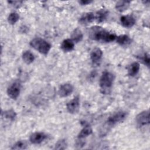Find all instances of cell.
I'll use <instances>...</instances> for the list:
<instances>
[{"label": "cell", "instance_id": "4fadbf2b", "mask_svg": "<svg viewBox=\"0 0 150 150\" xmlns=\"http://www.w3.org/2000/svg\"><path fill=\"white\" fill-rule=\"evenodd\" d=\"M93 129L89 124H85L77 135L78 139H83L92 134Z\"/></svg>", "mask_w": 150, "mask_h": 150}, {"label": "cell", "instance_id": "ba28073f", "mask_svg": "<svg viewBox=\"0 0 150 150\" xmlns=\"http://www.w3.org/2000/svg\"><path fill=\"white\" fill-rule=\"evenodd\" d=\"M74 90L72 84L70 83H65L61 85L58 90V94L61 97H66L70 95Z\"/></svg>", "mask_w": 150, "mask_h": 150}, {"label": "cell", "instance_id": "44dd1931", "mask_svg": "<svg viewBox=\"0 0 150 150\" xmlns=\"http://www.w3.org/2000/svg\"><path fill=\"white\" fill-rule=\"evenodd\" d=\"M2 117L10 121H14L16 117V113L13 110H8L2 112Z\"/></svg>", "mask_w": 150, "mask_h": 150}, {"label": "cell", "instance_id": "3957f363", "mask_svg": "<svg viewBox=\"0 0 150 150\" xmlns=\"http://www.w3.org/2000/svg\"><path fill=\"white\" fill-rule=\"evenodd\" d=\"M30 45L39 53L43 54H47L51 49V45L40 38H35L31 40Z\"/></svg>", "mask_w": 150, "mask_h": 150}, {"label": "cell", "instance_id": "277c9868", "mask_svg": "<svg viewBox=\"0 0 150 150\" xmlns=\"http://www.w3.org/2000/svg\"><path fill=\"white\" fill-rule=\"evenodd\" d=\"M127 117V112L125 111H118L109 117L106 123L107 125L112 127L115 124L123 121Z\"/></svg>", "mask_w": 150, "mask_h": 150}, {"label": "cell", "instance_id": "6da1fadb", "mask_svg": "<svg viewBox=\"0 0 150 150\" xmlns=\"http://www.w3.org/2000/svg\"><path fill=\"white\" fill-rule=\"evenodd\" d=\"M89 37L93 40L109 43L116 39L115 34L98 26L91 27L89 30Z\"/></svg>", "mask_w": 150, "mask_h": 150}, {"label": "cell", "instance_id": "9a60e30c", "mask_svg": "<svg viewBox=\"0 0 150 150\" xmlns=\"http://www.w3.org/2000/svg\"><path fill=\"white\" fill-rule=\"evenodd\" d=\"M74 43L70 39H64L61 44V49L64 52H70L74 49Z\"/></svg>", "mask_w": 150, "mask_h": 150}, {"label": "cell", "instance_id": "7c38bea8", "mask_svg": "<svg viewBox=\"0 0 150 150\" xmlns=\"http://www.w3.org/2000/svg\"><path fill=\"white\" fill-rule=\"evenodd\" d=\"M103 56L102 50L98 47L93 49L90 53V59L93 63L96 64L100 61Z\"/></svg>", "mask_w": 150, "mask_h": 150}, {"label": "cell", "instance_id": "9c48e42d", "mask_svg": "<svg viewBox=\"0 0 150 150\" xmlns=\"http://www.w3.org/2000/svg\"><path fill=\"white\" fill-rule=\"evenodd\" d=\"M47 135L42 132H36L32 134L29 137V141L33 144H39L46 139Z\"/></svg>", "mask_w": 150, "mask_h": 150}, {"label": "cell", "instance_id": "d6986e66", "mask_svg": "<svg viewBox=\"0 0 150 150\" xmlns=\"http://www.w3.org/2000/svg\"><path fill=\"white\" fill-rule=\"evenodd\" d=\"M22 59L25 63L29 64L34 61L35 56L30 51L26 50L22 54Z\"/></svg>", "mask_w": 150, "mask_h": 150}, {"label": "cell", "instance_id": "d4e9b609", "mask_svg": "<svg viewBox=\"0 0 150 150\" xmlns=\"http://www.w3.org/2000/svg\"><path fill=\"white\" fill-rule=\"evenodd\" d=\"M140 59H141L142 62L144 63V64H145L146 66L149 67V56L148 54L147 53H145L142 57H141L140 58Z\"/></svg>", "mask_w": 150, "mask_h": 150}, {"label": "cell", "instance_id": "e0dca14e", "mask_svg": "<svg viewBox=\"0 0 150 150\" xmlns=\"http://www.w3.org/2000/svg\"><path fill=\"white\" fill-rule=\"evenodd\" d=\"M83 37V35L81 30L79 28H76L71 33V39L73 41L74 43H79L82 40Z\"/></svg>", "mask_w": 150, "mask_h": 150}, {"label": "cell", "instance_id": "4316f807", "mask_svg": "<svg viewBox=\"0 0 150 150\" xmlns=\"http://www.w3.org/2000/svg\"><path fill=\"white\" fill-rule=\"evenodd\" d=\"M92 2H93V1H90V0H81L79 1V3L81 5H86Z\"/></svg>", "mask_w": 150, "mask_h": 150}, {"label": "cell", "instance_id": "52a82bcc", "mask_svg": "<svg viewBox=\"0 0 150 150\" xmlns=\"http://www.w3.org/2000/svg\"><path fill=\"white\" fill-rule=\"evenodd\" d=\"M66 108L68 112L70 114L77 113L80 108V98L79 97L76 96L67 103Z\"/></svg>", "mask_w": 150, "mask_h": 150}, {"label": "cell", "instance_id": "7402d4cb", "mask_svg": "<svg viewBox=\"0 0 150 150\" xmlns=\"http://www.w3.org/2000/svg\"><path fill=\"white\" fill-rule=\"evenodd\" d=\"M28 144L25 140H19L17 141L11 148L12 149H25L27 148Z\"/></svg>", "mask_w": 150, "mask_h": 150}, {"label": "cell", "instance_id": "5bb4252c", "mask_svg": "<svg viewBox=\"0 0 150 150\" xmlns=\"http://www.w3.org/2000/svg\"><path fill=\"white\" fill-rule=\"evenodd\" d=\"M116 41L121 46H127L131 43V39L127 35H121L117 36Z\"/></svg>", "mask_w": 150, "mask_h": 150}, {"label": "cell", "instance_id": "603a6c76", "mask_svg": "<svg viewBox=\"0 0 150 150\" xmlns=\"http://www.w3.org/2000/svg\"><path fill=\"white\" fill-rule=\"evenodd\" d=\"M19 16L16 12H11L8 17V22L11 25H14L19 20Z\"/></svg>", "mask_w": 150, "mask_h": 150}, {"label": "cell", "instance_id": "484cf974", "mask_svg": "<svg viewBox=\"0 0 150 150\" xmlns=\"http://www.w3.org/2000/svg\"><path fill=\"white\" fill-rule=\"evenodd\" d=\"M8 2L9 4H10L11 5H12V6H15V7H17V8L19 7V6L21 5L22 3V1H8Z\"/></svg>", "mask_w": 150, "mask_h": 150}, {"label": "cell", "instance_id": "cb8c5ba5", "mask_svg": "<svg viewBox=\"0 0 150 150\" xmlns=\"http://www.w3.org/2000/svg\"><path fill=\"white\" fill-rule=\"evenodd\" d=\"M67 148V142L64 139L59 140L55 144L54 149H65Z\"/></svg>", "mask_w": 150, "mask_h": 150}, {"label": "cell", "instance_id": "5b68a950", "mask_svg": "<svg viewBox=\"0 0 150 150\" xmlns=\"http://www.w3.org/2000/svg\"><path fill=\"white\" fill-rule=\"evenodd\" d=\"M21 83L18 81H15L13 83H12L7 88V94L8 96L13 100H16L21 91Z\"/></svg>", "mask_w": 150, "mask_h": 150}, {"label": "cell", "instance_id": "7a4b0ae2", "mask_svg": "<svg viewBox=\"0 0 150 150\" xmlns=\"http://www.w3.org/2000/svg\"><path fill=\"white\" fill-rule=\"evenodd\" d=\"M115 79L114 75L108 71L103 72L100 79V90L103 94H109Z\"/></svg>", "mask_w": 150, "mask_h": 150}, {"label": "cell", "instance_id": "ac0fdd59", "mask_svg": "<svg viewBox=\"0 0 150 150\" xmlns=\"http://www.w3.org/2000/svg\"><path fill=\"white\" fill-rule=\"evenodd\" d=\"M140 68V65L138 62H134L131 64L128 68V73L130 76L134 77L138 74Z\"/></svg>", "mask_w": 150, "mask_h": 150}, {"label": "cell", "instance_id": "8fae6325", "mask_svg": "<svg viewBox=\"0 0 150 150\" xmlns=\"http://www.w3.org/2000/svg\"><path fill=\"white\" fill-rule=\"evenodd\" d=\"M120 22L121 23V25L124 27L127 28H130L135 25V19L131 15H124L121 16Z\"/></svg>", "mask_w": 150, "mask_h": 150}, {"label": "cell", "instance_id": "30bf717a", "mask_svg": "<svg viewBox=\"0 0 150 150\" xmlns=\"http://www.w3.org/2000/svg\"><path fill=\"white\" fill-rule=\"evenodd\" d=\"M96 21L95 13L86 12L83 13L79 18V22L81 25H87Z\"/></svg>", "mask_w": 150, "mask_h": 150}, {"label": "cell", "instance_id": "2e32d148", "mask_svg": "<svg viewBox=\"0 0 150 150\" xmlns=\"http://www.w3.org/2000/svg\"><path fill=\"white\" fill-rule=\"evenodd\" d=\"M108 15V12L105 9H100L95 13L96 21L98 23H101L104 22L107 18Z\"/></svg>", "mask_w": 150, "mask_h": 150}, {"label": "cell", "instance_id": "ffe728a7", "mask_svg": "<svg viewBox=\"0 0 150 150\" xmlns=\"http://www.w3.org/2000/svg\"><path fill=\"white\" fill-rule=\"evenodd\" d=\"M130 4V2L128 1H120L115 4V8L120 12H123L128 9Z\"/></svg>", "mask_w": 150, "mask_h": 150}, {"label": "cell", "instance_id": "8992f818", "mask_svg": "<svg viewBox=\"0 0 150 150\" xmlns=\"http://www.w3.org/2000/svg\"><path fill=\"white\" fill-rule=\"evenodd\" d=\"M135 122L138 127L148 125L149 124V111L145 110L139 113L135 118Z\"/></svg>", "mask_w": 150, "mask_h": 150}]
</instances>
